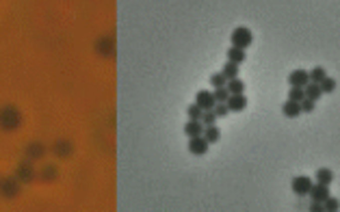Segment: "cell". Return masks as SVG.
Segmentation results:
<instances>
[{"mask_svg":"<svg viewBox=\"0 0 340 212\" xmlns=\"http://www.w3.org/2000/svg\"><path fill=\"white\" fill-rule=\"evenodd\" d=\"M22 126V113L20 108L13 104H4L2 108H0V130H4V132H13Z\"/></svg>","mask_w":340,"mask_h":212,"instance_id":"1","label":"cell"},{"mask_svg":"<svg viewBox=\"0 0 340 212\" xmlns=\"http://www.w3.org/2000/svg\"><path fill=\"white\" fill-rule=\"evenodd\" d=\"M96 54L98 57L109 59L115 54V37L113 35H102L96 39Z\"/></svg>","mask_w":340,"mask_h":212,"instance_id":"2","label":"cell"},{"mask_svg":"<svg viewBox=\"0 0 340 212\" xmlns=\"http://www.w3.org/2000/svg\"><path fill=\"white\" fill-rule=\"evenodd\" d=\"M251 41H254V35H251V30L247 26H238L232 30V46L245 50L251 46Z\"/></svg>","mask_w":340,"mask_h":212,"instance_id":"3","label":"cell"},{"mask_svg":"<svg viewBox=\"0 0 340 212\" xmlns=\"http://www.w3.org/2000/svg\"><path fill=\"white\" fill-rule=\"evenodd\" d=\"M17 195H20V182H17L15 176L0 180V197H4V199H15Z\"/></svg>","mask_w":340,"mask_h":212,"instance_id":"4","label":"cell"},{"mask_svg":"<svg viewBox=\"0 0 340 212\" xmlns=\"http://www.w3.org/2000/svg\"><path fill=\"white\" fill-rule=\"evenodd\" d=\"M50 152H52L56 158H61V160L72 158V154H74V143H72L70 139H56V141L52 143V147H50Z\"/></svg>","mask_w":340,"mask_h":212,"instance_id":"5","label":"cell"},{"mask_svg":"<svg viewBox=\"0 0 340 212\" xmlns=\"http://www.w3.org/2000/svg\"><path fill=\"white\" fill-rule=\"evenodd\" d=\"M15 178H17V182H20V184L33 182V180L37 178V171H35L33 163H30V160H24V163L17 165L15 167Z\"/></svg>","mask_w":340,"mask_h":212,"instance_id":"6","label":"cell"},{"mask_svg":"<svg viewBox=\"0 0 340 212\" xmlns=\"http://www.w3.org/2000/svg\"><path fill=\"white\" fill-rule=\"evenodd\" d=\"M46 152L48 149L41 141H33L26 145V149H24V156H26V160H30V163H37V160H41L43 156H46Z\"/></svg>","mask_w":340,"mask_h":212,"instance_id":"7","label":"cell"},{"mask_svg":"<svg viewBox=\"0 0 340 212\" xmlns=\"http://www.w3.org/2000/svg\"><path fill=\"white\" fill-rule=\"evenodd\" d=\"M208 145L210 143L204 139V136H188V152L195 154V156H204L206 152H208Z\"/></svg>","mask_w":340,"mask_h":212,"instance_id":"8","label":"cell"},{"mask_svg":"<svg viewBox=\"0 0 340 212\" xmlns=\"http://www.w3.org/2000/svg\"><path fill=\"white\" fill-rule=\"evenodd\" d=\"M195 104H197L201 110H212L215 108V104H217V100H215V96H212L210 91H199L197 98H195Z\"/></svg>","mask_w":340,"mask_h":212,"instance_id":"9","label":"cell"},{"mask_svg":"<svg viewBox=\"0 0 340 212\" xmlns=\"http://www.w3.org/2000/svg\"><path fill=\"white\" fill-rule=\"evenodd\" d=\"M312 189V180L308 176H297L293 178V193H297V195H308Z\"/></svg>","mask_w":340,"mask_h":212,"instance_id":"10","label":"cell"},{"mask_svg":"<svg viewBox=\"0 0 340 212\" xmlns=\"http://www.w3.org/2000/svg\"><path fill=\"white\" fill-rule=\"evenodd\" d=\"M308 83H310V74L306 70H295L288 74V85L291 87H306Z\"/></svg>","mask_w":340,"mask_h":212,"instance_id":"11","label":"cell"},{"mask_svg":"<svg viewBox=\"0 0 340 212\" xmlns=\"http://www.w3.org/2000/svg\"><path fill=\"white\" fill-rule=\"evenodd\" d=\"M228 108L230 110H234V113H241V110L247 106V98L243 96V93H230V98H228Z\"/></svg>","mask_w":340,"mask_h":212,"instance_id":"12","label":"cell"},{"mask_svg":"<svg viewBox=\"0 0 340 212\" xmlns=\"http://www.w3.org/2000/svg\"><path fill=\"white\" fill-rule=\"evenodd\" d=\"M314 202H321L323 204L327 197H330V186L327 184H321V182H317V184H312V189H310V193H308Z\"/></svg>","mask_w":340,"mask_h":212,"instance_id":"13","label":"cell"},{"mask_svg":"<svg viewBox=\"0 0 340 212\" xmlns=\"http://www.w3.org/2000/svg\"><path fill=\"white\" fill-rule=\"evenodd\" d=\"M282 113H284L286 117H299V113H301V106H299V102H293V100H288L286 104H282Z\"/></svg>","mask_w":340,"mask_h":212,"instance_id":"14","label":"cell"},{"mask_svg":"<svg viewBox=\"0 0 340 212\" xmlns=\"http://www.w3.org/2000/svg\"><path fill=\"white\" fill-rule=\"evenodd\" d=\"M201 132H204V123L201 121H195V119L186 121V126H184V134L186 136H199Z\"/></svg>","mask_w":340,"mask_h":212,"instance_id":"15","label":"cell"},{"mask_svg":"<svg viewBox=\"0 0 340 212\" xmlns=\"http://www.w3.org/2000/svg\"><path fill=\"white\" fill-rule=\"evenodd\" d=\"M56 176H59V169H56L54 165H46L43 169L39 171V178L43 180V182H54Z\"/></svg>","mask_w":340,"mask_h":212,"instance_id":"16","label":"cell"},{"mask_svg":"<svg viewBox=\"0 0 340 212\" xmlns=\"http://www.w3.org/2000/svg\"><path fill=\"white\" fill-rule=\"evenodd\" d=\"M245 57H247V54H245V50H243V48L232 46V48L228 50V61H232V63H238V65H241L243 61H245Z\"/></svg>","mask_w":340,"mask_h":212,"instance_id":"17","label":"cell"},{"mask_svg":"<svg viewBox=\"0 0 340 212\" xmlns=\"http://www.w3.org/2000/svg\"><path fill=\"white\" fill-rule=\"evenodd\" d=\"M304 93H306V98H310V100H317L323 96V91H321V87H319V83H308L306 87H304Z\"/></svg>","mask_w":340,"mask_h":212,"instance_id":"18","label":"cell"},{"mask_svg":"<svg viewBox=\"0 0 340 212\" xmlns=\"http://www.w3.org/2000/svg\"><path fill=\"white\" fill-rule=\"evenodd\" d=\"M201 136H204L208 143H217L219 139H221V132H219V128L212 123V126H206V130L201 132Z\"/></svg>","mask_w":340,"mask_h":212,"instance_id":"19","label":"cell"},{"mask_svg":"<svg viewBox=\"0 0 340 212\" xmlns=\"http://www.w3.org/2000/svg\"><path fill=\"white\" fill-rule=\"evenodd\" d=\"M317 182L330 186L334 182V173L327 169V167H321V169H317Z\"/></svg>","mask_w":340,"mask_h":212,"instance_id":"20","label":"cell"},{"mask_svg":"<svg viewBox=\"0 0 340 212\" xmlns=\"http://www.w3.org/2000/svg\"><path fill=\"white\" fill-rule=\"evenodd\" d=\"M221 74L225 76V80H232V78H238V63H232V61H228V63L223 65Z\"/></svg>","mask_w":340,"mask_h":212,"instance_id":"21","label":"cell"},{"mask_svg":"<svg viewBox=\"0 0 340 212\" xmlns=\"http://www.w3.org/2000/svg\"><path fill=\"white\" fill-rule=\"evenodd\" d=\"M225 89H228L230 93H243L245 91V83L243 80H238V78H232V80L225 83Z\"/></svg>","mask_w":340,"mask_h":212,"instance_id":"22","label":"cell"},{"mask_svg":"<svg viewBox=\"0 0 340 212\" xmlns=\"http://www.w3.org/2000/svg\"><path fill=\"white\" fill-rule=\"evenodd\" d=\"M304 98H306L304 87H291V91H288V100H293V102H301Z\"/></svg>","mask_w":340,"mask_h":212,"instance_id":"23","label":"cell"},{"mask_svg":"<svg viewBox=\"0 0 340 212\" xmlns=\"http://www.w3.org/2000/svg\"><path fill=\"white\" fill-rule=\"evenodd\" d=\"M319 87H321V91H323V93H332L334 89H336V80L330 78V76H325V78L319 83Z\"/></svg>","mask_w":340,"mask_h":212,"instance_id":"24","label":"cell"},{"mask_svg":"<svg viewBox=\"0 0 340 212\" xmlns=\"http://www.w3.org/2000/svg\"><path fill=\"white\" fill-rule=\"evenodd\" d=\"M199 121L204 123V126H212V123L217 121V115H215V110H201V117H199Z\"/></svg>","mask_w":340,"mask_h":212,"instance_id":"25","label":"cell"},{"mask_svg":"<svg viewBox=\"0 0 340 212\" xmlns=\"http://www.w3.org/2000/svg\"><path fill=\"white\" fill-rule=\"evenodd\" d=\"M212 96H215V100H217V102L225 104V102H228V98H230V91L225 89V87H217V89H215V93H212Z\"/></svg>","mask_w":340,"mask_h":212,"instance_id":"26","label":"cell"},{"mask_svg":"<svg viewBox=\"0 0 340 212\" xmlns=\"http://www.w3.org/2000/svg\"><path fill=\"white\" fill-rule=\"evenodd\" d=\"M308 74H310V83H321V80H323V78L327 76L323 67H314V70H312V72H308Z\"/></svg>","mask_w":340,"mask_h":212,"instance_id":"27","label":"cell"},{"mask_svg":"<svg viewBox=\"0 0 340 212\" xmlns=\"http://www.w3.org/2000/svg\"><path fill=\"white\" fill-rule=\"evenodd\" d=\"M225 83H228V80H225V76H223L221 72H219V74H212V76H210V85L215 87V89H217V87H225Z\"/></svg>","mask_w":340,"mask_h":212,"instance_id":"28","label":"cell"},{"mask_svg":"<svg viewBox=\"0 0 340 212\" xmlns=\"http://www.w3.org/2000/svg\"><path fill=\"white\" fill-rule=\"evenodd\" d=\"M314 104H317L314 100L304 98V100L299 102V106H301V113H312V110H314Z\"/></svg>","mask_w":340,"mask_h":212,"instance_id":"29","label":"cell"},{"mask_svg":"<svg viewBox=\"0 0 340 212\" xmlns=\"http://www.w3.org/2000/svg\"><path fill=\"white\" fill-rule=\"evenodd\" d=\"M338 206H340V202H338V199H334V197H327L325 202H323V210L336 212V210H338Z\"/></svg>","mask_w":340,"mask_h":212,"instance_id":"30","label":"cell"},{"mask_svg":"<svg viewBox=\"0 0 340 212\" xmlns=\"http://www.w3.org/2000/svg\"><path fill=\"white\" fill-rule=\"evenodd\" d=\"M186 113H188V119L199 121V117H201V108H199L197 104H191V106H188V110H186Z\"/></svg>","mask_w":340,"mask_h":212,"instance_id":"31","label":"cell"},{"mask_svg":"<svg viewBox=\"0 0 340 212\" xmlns=\"http://www.w3.org/2000/svg\"><path fill=\"white\" fill-rule=\"evenodd\" d=\"M212 110H215V115H217V117H225V115L230 113L228 104H221V102H217V104H215V108H212Z\"/></svg>","mask_w":340,"mask_h":212,"instance_id":"32","label":"cell"},{"mask_svg":"<svg viewBox=\"0 0 340 212\" xmlns=\"http://www.w3.org/2000/svg\"><path fill=\"white\" fill-rule=\"evenodd\" d=\"M310 210H312V212H323V204H321V202H314V199H312Z\"/></svg>","mask_w":340,"mask_h":212,"instance_id":"33","label":"cell"}]
</instances>
